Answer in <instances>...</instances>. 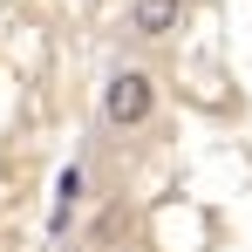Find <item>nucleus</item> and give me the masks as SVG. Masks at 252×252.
Instances as JSON below:
<instances>
[{
  "instance_id": "obj_1",
  "label": "nucleus",
  "mask_w": 252,
  "mask_h": 252,
  "mask_svg": "<svg viewBox=\"0 0 252 252\" xmlns=\"http://www.w3.org/2000/svg\"><path fill=\"white\" fill-rule=\"evenodd\" d=\"M150 109H157V82H150L143 68H116V75L102 82V116L116 129H143Z\"/></svg>"
},
{
  "instance_id": "obj_3",
  "label": "nucleus",
  "mask_w": 252,
  "mask_h": 252,
  "mask_svg": "<svg viewBox=\"0 0 252 252\" xmlns=\"http://www.w3.org/2000/svg\"><path fill=\"white\" fill-rule=\"evenodd\" d=\"M75 198H82V170L68 164L62 177H55V211H48V232H62V225H68V211H75Z\"/></svg>"
},
{
  "instance_id": "obj_2",
  "label": "nucleus",
  "mask_w": 252,
  "mask_h": 252,
  "mask_svg": "<svg viewBox=\"0 0 252 252\" xmlns=\"http://www.w3.org/2000/svg\"><path fill=\"white\" fill-rule=\"evenodd\" d=\"M184 28V0H129V34L143 41H164Z\"/></svg>"
}]
</instances>
